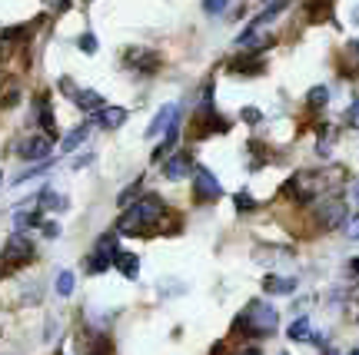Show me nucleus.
Masks as SVG:
<instances>
[{"label":"nucleus","mask_w":359,"mask_h":355,"mask_svg":"<svg viewBox=\"0 0 359 355\" xmlns=\"http://www.w3.org/2000/svg\"><path fill=\"white\" fill-rule=\"evenodd\" d=\"M37 223H40V213H37V209H30V213H24V209H20V213L13 216V226H17V229L37 226Z\"/></svg>","instance_id":"22"},{"label":"nucleus","mask_w":359,"mask_h":355,"mask_svg":"<svg viewBox=\"0 0 359 355\" xmlns=\"http://www.w3.org/2000/svg\"><path fill=\"white\" fill-rule=\"evenodd\" d=\"M114 266L120 269V276H123V279H137V276H140V256L123 253V249H120V253L114 256Z\"/></svg>","instance_id":"11"},{"label":"nucleus","mask_w":359,"mask_h":355,"mask_svg":"<svg viewBox=\"0 0 359 355\" xmlns=\"http://www.w3.org/2000/svg\"><path fill=\"white\" fill-rule=\"evenodd\" d=\"M97 123H100L103 130H116L127 123V110L123 106H103L100 116H97Z\"/></svg>","instance_id":"14"},{"label":"nucleus","mask_w":359,"mask_h":355,"mask_svg":"<svg viewBox=\"0 0 359 355\" xmlns=\"http://www.w3.org/2000/svg\"><path fill=\"white\" fill-rule=\"evenodd\" d=\"M353 200H356V203H359V179H356V183H353Z\"/></svg>","instance_id":"33"},{"label":"nucleus","mask_w":359,"mask_h":355,"mask_svg":"<svg viewBox=\"0 0 359 355\" xmlns=\"http://www.w3.org/2000/svg\"><path fill=\"white\" fill-rule=\"evenodd\" d=\"M349 47H353V50H356V53H359V40H353V43H349Z\"/></svg>","instance_id":"37"},{"label":"nucleus","mask_w":359,"mask_h":355,"mask_svg":"<svg viewBox=\"0 0 359 355\" xmlns=\"http://www.w3.org/2000/svg\"><path fill=\"white\" fill-rule=\"evenodd\" d=\"M343 120H346V127L359 130V100L349 103V110H346V116H343Z\"/></svg>","instance_id":"25"},{"label":"nucleus","mask_w":359,"mask_h":355,"mask_svg":"<svg viewBox=\"0 0 359 355\" xmlns=\"http://www.w3.org/2000/svg\"><path fill=\"white\" fill-rule=\"evenodd\" d=\"M323 355H339V352H336V349H330V345H326V349H323Z\"/></svg>","instance_id":"34"},{"label":"nucleus","mask_w":359,"mask_h":355,"mask_svg":"<svg viewBox=\"0 0 359 355\" xmlns=\"http://www.w3.org/2000/svg\"><path fill=\"white\" fill-rule=\"evenodd\" d=\"M280 329V316H276V309L269 302H250L243 309V316L236 319V332H243V335H253V339H266L273 332Z\"/></svg>","instance_id":"2"},{"label":"nucleus","mask_w":359,"mask_h":355,"mask_svg":"<svg viewBox=\"0 0 359 355\" xmlns=\"http://www.w3.org/2000/svg\"><path fill=\"white\" fill-rule=\"evenodd\" d=\"M349 269H353V272H359V259H353V266H349Z\"/></svg>","instance_id":"35"},{"label":"nucleus","mask_w":359,"mask_h":355,"mask_svg":"<svg viewBox=\"0 0 359 355\" xmlns=\"http://www.w3.org/2000/svg\"><path fill=\"white\" fill-rule=\"evenodd\" d=\"M30 256H34V242L27 239V232L17 229L11 239H7V246H4V259L7 263H27Z\"/></svg>","instance_id":"9"},{"label":"nucleus","mask_w":359,"mask_h":355,"mask_svg":"<svg viewBox=\"0 0 359 355\" xmlns=\"http://www.w3.org/2000/svg\"><path fill=\"white\" fill-rule=\"evenodd\" d=\"M77 43H80V50L83 53H97V37H93V34H83Z\"/></svg>","instance_id":"27"},{"label":"nucleus","mask_w":359,"mask_h":355,"mask_svg":"<svg viewBox=\"0 0 359 355\" xmlns=\"http://www.w3.org/2000/svg\"><path fill=\"white\" fill-rule=\"evenodd\" d=\"M326 100H330V90H326V87H313V90H309V106H326Z\"/></svg>","instance_id":"24"},{"label":"nucleus","mask_w":359,"mask_h":355,"mask_svg":"<svg viewBox=\"0 0 359 355\" xmlns=\"http://www.w3.org/2000/svg\"><path fill=\"white\" fill-rule=\"evenodd\" d=\"M230 70L233 74H259V70H263V60H259V53H246L236 64H230Z\"/></svg>","instance_id":"16"},{"label":"nucleus","mask_w":359,"mask_h":355,"mask_svg":"<svg viewBox=\"0 0 359 355\" xmlns=\"http://www.w3.org/2000/svg\"><path fill=\"white\" fill-rule=\"evenodd\" d=\"M40 209H67V203H64V196L60 193H53V190H43L40 193Z\"/></svg>","instance_id":"21"},{"label":"nucleus","mask_w":359,"mask_h":355,"mask_svg":"<svg viewBox=\"0 0 359 355\" xmlns=\"http://www.w3.org/2000/svg\"><path fill=\"white\" fill-rule=\"evenodd\" d=\"M114 266V256H107V253H100V249H93L90 253V259H87V272H107V269Z\"/></svg>","instance_id":"19"},{"label":"nucleus","mask_w":359,"mask_h":355,"mask_svg":"<svg viewBox=\"0 0 359 355\" xmlns=\"http://www.w3.org/2000/svg\"><path fill=\"white\" fill-rule=\"evenodd\" d=\"M123 64L137 74H156L160 70V53L156 50H147V47H130L123 53Z\"/></svg>","instance_id":"7"},{"label":"nucleus","mask_w":359,"mask_h":355,"mask_svg":"<svg viewBox=\"0 0 359 355\" xmlns=\"http://www.w3.org/2000/svg\"><path fill=\"white\" fill-rule=\"evenodd\" d=\"M137 186H140V183H133V186H127V190L120 193V200H116V203L123 206V209H127V206H130V200H133V193H137Z\"/></svg>","instance_id":"29"},{"label":"nucleus","mask_w":359,"mask_h":355,"mask_svg":"<svg viewBox=\"0 0 359 355\" xmlns=\"http://www.w3.org/2000/svg\"><path fill=\"white\" fill-rule=\"evenodd\" d=\"M349 355H359V349H353V352H349Z\"/></svg>","instance_id":"38"},{"label":"nucleus","mask_w":359,"mask_h":355,"mask_svg":"<svg viewBox=\"0 0 359 355\" xmlns=\"http://www.w3.org/2000/svg\"><path fill=\"white\" fill-rule=\"evenodd\" d=\"M286 335L293 339V342H309L313 339V329H309V319L299 316L296 322H290V329H286Z\"/></svg>","instance_id":"17"},{"label":"nucleus","mask_w":359,"mask_h":355,"mask_svg":"<svg viewBox=\"0 0 359 355\" xmlns=\"http://www.w3.org/2000/svg\"><path fill=\"white\" fill-rule=\"evenodd\" d=\"M343 223H346V203H343L339 196L320 200V206H316V226H320L323 232H333V229H339Z\"/></svg>","instance_id":"3"},{"label":"nucleus","mask_w":359,"mask_h":355,"mask_svg":"<svg viewBox=\"0 0 359 355\" xmlns=\"http://www.w3.org/2000/svg\"><path fill=\"white\" fill-rule=\"evenodd\" d=\"M269 43H273V37H269V34H259V27H250V30L243 34V37L236 40V47H240L243 53L263 50V47H269Z\"/></svg>","instance_id":"10"},{"label":"nucleus","mask_w":359,"mask_h":355,"mask_svg":"<svg viewBox=\"0 0 359 355\" xmlns=\"http://www.w3.org/2000/svg\"><path fill=\"white\" fill-rule=\"evenodd\" d=\"M263 289H266L269 295H293L296 279H286V276H266V279H263Z\"/></svg>","instance_id":"15"},{"label":"nucleus","mask_w":359,"mask_h":355,"mask_svg":"<svg viewBox=\"0 0 359 355\" xmlns=\"http://www.w3.org/2000/svg\"><path fill=\"white\" fill-rule=\"evenodd\" d=\"M74 103H77L80 110H87V113H100L103 106H107V100H103L97 90H77V93H74Z\"/></svg>","instance_id":"12"},{"label":"nucleus","mask_w":359,"mask_h":355,"mask_svg":"<svg viewBox=\"0 0 359 355\" xmlns=\"http://www.w3.org/2000/svg\"><path fill=\"white\" fill-rule=\"evenodd\" d=\"M226 4H230V0H203V11L206 13H223Z\"/></svg>","instance_id":"28"},{"label":"nucleus","mask_w":359,"mask_h":355,"mask_svg":"<svg viewBox=\"0 0 359 355\" xmlns=\"http://www.w3.org/2000/svg\"><path fill=\"white\" fill-rule=\"evenodd\" d=\"M163 213H167V203H163L156 193H150V196H143V200H137L133 206L123 209V216L116 219V232H120V236H140V232H150V229L160 226Z\"/></svg>","instance_id":"1"},{"label":"nucleus","mask_w":359,"mask_h":355,"mask_svg":"<svg viewBox=\"0 0 359 355\" xmlns=\"http://www.w3.org/2000/svg\"><path fill=\"white\" fill-rule=\"evenodd\" d=\"M349 236H353V239H359V213L353 216V223H349Z\"/></svg>","instance_id":"32"},{"label":"nucleus","mask_w":359,"mask_h":355,"mask_svg":"<svg viewBox=\"0 0 359 355\" xmlns=\"http://www.w3.org/2000/svg\"><path fill=\"white\" fill-rule=\"evenodd\" d=\"M236 209H257V200L250 196V193H236Z\"/></svg>","instance_id":"26"},{"label":"nucleus","mask_w":359,"mask_h":355,"mask_svg":"<svg viewBox=\"0 0 359 355\" xmlns=\"http://www.w3.org/2000/svg\"><path fill=\"white\" fill-rule=\"evenodd\" d=\"M40 229H43L47 239H57V236H60V226H57V223H40Z\"/></svg>","instance_id":"30"},{"label":"nucleus","mask_w":359,"mask_h":355,"mask_svg":"<svg viewBox=\"0 0 359 355\" xmlns=\"http://www.w3.org/2000/svg\"><path fill=\"white\" fill-rule=\"evenodd\" d=\"M180 123V110L177 103H167V106H160V113L154 116V123L147 127V140H156V137H167L170 130Z\"/></svg>","instance_id":"8"},{"label":"nucleus","mask_w":359,"mask_h":355,"mask_svg":"<svg viewBox=\"0 0 359 355\" xmlns=\"http://www.w3.org/2000/svg\"><path fill=\"white\" fill-rule=\"evenodd\" d=\"M243 120H246V123H259V120H263V113H259L257 106H246V110H243Z\"/></svg>","instance_id":"31"},{"label":"nucleus","mask_w":359,"mask_h":355,"mask_svg":"<svg viewBox=\"0 0 359 355\" xmlns=\"http://www.w3.org/2000/svg\"><path fill=\"white\" fill-rule=\"evenodd\" d=\"M283 355H286V352H283Z\"/></svg>","instance_id":"39"},{"label":"nucleus","mask_w":359,"mask_h":355,"mask_svg":"<svg viewBox=\"0 0 359 355\" xmlns=\"http://www.w3.org/2000/svg\"><path fill=\"white\" fill-rule=\"evenodd\" d=\"M57 292H60V295H70V292H74V272H70V269H64V272L57 276Z\"/></svg>","instance_id":"23"},{"label":"nucleus","mask_w":359,"mask_h":355,"mask_svg":"<svg viewBox=\"0 0 359 355\" xmlns=\"http://www.w3.org/2000/svg\"><path fill=\"white\" fill-rule=\"evenodd\" d=\"M87 137H90V127H87V123H83V127H77V130H70V133L64 137V146H60V150H64V153H74L80 143L87 140Z\"/></svg>","instance_id":"20"},{"label":"nucleus","mask_w":359,"mask_h":355,"mask_svg":"<svg viewBox=\"0 0 359 355\" xmlns=\"http://www.w3.org/2000/svg\"><path fill=\"white\" fill-rule=\"evenodd\" d=\"M17 153L24 156L27 163H43V160H50V153H53L50 133H34V137H27Z\"/></svg>","instance_id":"6"},{"label":"nucleus","mask_w":359,"mask_h":355,"mask_svg":"<svg viewBox=\"0 0 359 355\" xmlns=\"http://www.w3.org/2000/svg\"><path fill=\"white\" fill-rule=\"evenodd\" d=\"M187 173H190V156L187 153H177V156H170L163 163V176L167 179H183Z\"/></svg>","instance_id":"13"},{"label":"nucleus","mask_w":359,"mask_h":355,"mask_svg":"<svg viewBox=\"0 0 359 355\" xmlns=\"http://www.w3.org/2000/svg\"><path fill=\"white\" fill-rule=\"evenodd\" d=\"M37 120H40V130L57 137V120H53V110L47 106V100H37Z\"/></svg>","instance_id":"18"},{"label":"nucleus","mask_w":359,"mask_h":355,"mask_svg":"<svg viewBox=\"0 0 359 355\" xmlns=\"http://www.w3.org/2000/svg\"><path fill=\"white\" fill-rule=\"evenodd\" d=\"M283 190L290 193L296 203H313V200L323 193V179L316 176V173H296V176L290 179Z\"/></svg>","instance_id":"4"},{"label":"nucleus","mask_w":359,"mask_h":355,"mask_svg":"<svg viewBox=\"0 0 359 355\" xmlns=\"http://www.w3.org/2000/svg\"><path fill=\"white\" fill-rule=\"evenodd\" d=\"M223 196V186H219V179L206 169V166H196L193 169V200L196 203H213Z\"/></svg>","instance_id":"5"},{"label":"nucleus","mask_w":359,"mask_h":355,"mask_svg":"<svg viewBox=\"0 0 359 355\" xmlns=\"http://www.w3.org/2000/svg\"><path fill=\"white\" fill-rule=\"evenodd\" d=\"M243 355H259V349H246V352Z\"/></svg>","instance_id":"36"}]
</instances>
